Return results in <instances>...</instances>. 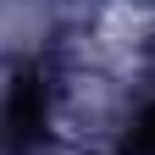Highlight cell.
I'll return each instance as SVG.
<instances>
[{
	"instance_id": "cell-1",
	"label": "cell",
	"mask_w": 155,
	"mask_h": 155,
	"mask_svg": "<svg viewBox=\"0 0 155 155\" xmlns=\"http://www.w3.org/2000/svg\"><path fill=\"white\" fill-rule=\"evenodd\" d=\"M50 122V94L39 78H17L6 94V127H11V150H28Z\"/></svg>"
},
{
	"instance_id": "cell-2",
	"label": "cell",
	"mask_w": 155,
	"mask_h": 155,
	"mask_svg": "<svg viewBox=\"0 0 155 155\" xmlns=\"http://www.w3.org/2000/svg\"><path fill=\"white\" fill-rule=\"evenodd\" d=\"M127 155H155V100L133 116V133H127Z\"/></svg>"
}]
</instances>
